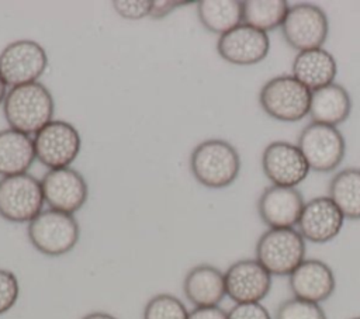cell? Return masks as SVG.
Instances as JSON below:
<instances>
[{
    "label": "cell",
    "instance_id": "8992f818",
    "mask_svg": "<svg viewBox=\"0 0 360 319\" xmlns=\"http://www.w3.org/2000/svg\"><path fill=\"white\" fill-rule=\"evenodd\" d=\"M41 181L28 174L7 176L0 180V216L13 223H30L42 212Z\"/></svg>",
    "mask_w": 360,
    "mask_h": 319
},
{
    "label": "cell",
    "instance_id": "cb8c5ba5",
    "mask_svg": "<svg viewBox=\"0 0 360 319\" xmlns=\"http://www.w3.org/2000/svg\"><path fill=\"white\" fill-rule=\"evenodd\" d=\"M242 6L243 24L266 34L281 28L290 8L284 0H246L242 1Z\"/></svg>",
    "mask_w": 360,
    "mask_h": 319
},
{
    "label": "cell",
    "instance_id": "5bb4252c",
    "mask_svg": "<svg viewBox=\"0 0 360 319\" xmlns=\"http://www.w3.org/2000/svg\"><path fill=\"white\" fill-rule=\"evenodd\" d=\"M217 52L231 65H257L264 60L270 52L269 35L242 22L218 38Z\"/></svg>",
    "mask_w": 360,
    "mask_h": 319
},
{
    "label": "cell",
    "instance_id": "ba28073f",
    "mask_svg": "<svg viewBox=\"0 0 360 319\" xmlns=\"http://www.w3.org/2000/svg\"><path fill=\"white\" fill-rule=\"evenodd\" d=\"M32 139L37 160L49 170L70 167L82 148L79 131L63 119L51 121Z\"/></svg>",
    "mask_w": 360,
    "mask_h": 319
},
{
    "label": "cell",
    "instance_id": "d4e9b609",
    "mask_svg": "<svg viewBox=\"0 0 360 319\" xmlns=\"http://www.w3.org/2000/svg\"><path fill=\"white\" fill-rule=\"evenodd\" d=\"M186 305L172 294H158L152 297L142 313V319H188Z\"/></svg>",
    "mask_w": 360,
    "mask_h": 319
},
{
    "label": "cell",
    "instance_id": "5b68a950",
    "mask_svg": "<svg viewBox=\"0 0 360 319\" xmlns=\"http://www.w3.org/2000/svg\"><path fill=\"white\" fill-rule=\"evenodd\" d=\"M30 243L42 254L59 257L72 252L80 237V226L72 214L44 209L27 228Z\"/></svg>",
    "mask_w": 360,
    "mask_h": 319
},
{
    "label": "cell",
    "instance_id": "d6986e66",
    "mask_svg": "<svg viewBox=\"0 0 360 319\" xmlns=\"http://www.w3.org/2000/svg\"><path fill=\"white\" fill-rule=\"evenodd\" d=\"M291 74L311 91L335 83L338 63L335 56L323 49H309L297 52L291 65Z\"/></svg>",
    "mask_w": 360,
    "mask_h": 319
},
{
    "label": "cell",
    "instance_id": "2e32d148",
    "mask_svg": "<svg viewBox=\"0 0 360 319\" xmlns=\"http://www.w3.org/2000/svg\"><path fill=\"white\" fill-rule=\"evenodd\" d=\"M304 197L297 187L269 185L257 200V214L267 229L294 228L298 223Z\"/></svg>",
    "mask_w": 360,
    "mask_h": 319
},
{
    "label": "cell",
    "instance_id": "ffe728a7",
    "mask_svg": "<svg viewBox=\"0 0 360 319\" xmlns=\"http://www.w3.org/2000/svg\"><path fill=\"white\" fill-rule=\"evenodd\" d=\"M352 105L349 91L339 83H330L311 91L308 115L312 122L338 126L350 117Z\"/></svg>",
    "mask_w": 360,
    "mask_h": 319
},
{
    "label": "cell",
    "instance_id": "52a82bcc",
    "mask_svg": "<svg viewBox=\"0 0 360 319\" xmlns=\"http://www.w3.org/2000/svg\"><path fill=\"white\" fill-rule=\"evenodd\" d=\"M311 170L330 173L343 162L346 141L338 126L309 122L302 128L297 142Z\"/></svg>",
    "mask_w": 360,
    "mask_h": 319
},
{
    "label": "cell",
    "instance_id": "6da1fadb",
    "mask_svg": "<svg viewBox=\"0 0 360 319\" xmlns=\"http://www.w3.org/2000/svg\"><path fill=\"white\" fill-rule=\"evenodd\" d=\"M3 112L11 129L31 136L53 121L55 101L45 84L28 83L8 90Z\"/></svg>",
    "mask_w": 360,
    "mask_h": 319
},
{
    "label": "cell",
    "instance_id": "4fadbf2b",
    "mask_svg": "<svg viewBox=\"0 0 360 319\" xmlns=\"http://www.w3.org/2000/svg\"><path fill=\"white\" fill-rule=\"evenodd\" d=\"M44 200L51 209L75 214L86 204L89 187L84 177L72 167L48 170L42 180Z\"/></svg>",
    "mask_w": 360,
    "mask_h": 319
},
{
    "label": "cell",
    "instance_id": "7c38bea8",
    "mask_svg": "<svg viewBox=\"0 0 360 319\" xmlns=\"http://www.w3.org/2000/svg\"><path fill=\"white\" fill-rule=\"evenodd\" d=\"M224 274L226 297L235 304L262 302L271 289L273 275L256 259L238 260Z\"/></svg>",
    "mask_w": 360,
    "mask_h": 319
},
{
    "label": "cell",
    "instance_id": "f1b7e54d",
    "mask_svg": "<svg viewBox=\"0 0 360 319\" xmlns=\"http://www.w3.org/2000/svg\"><path fill=\"white\" fill-rule=\"evenodd\" d=\"M228 319H273L262 302L235 304L228 311Z\"/></svg>",
    "mask_w": 360,
    "mask_h": 319
},
{
    "label": "cell",
    "instance_id": "e0dca14e",
    "mask_svg": "<svg viewBox=\"0 0 360 319\" xmlns=\"http://www.w3.org/2000/svg\"><path fill=\"white\" fill-rule=\"evenodd\" d=\"M288 285L292 297L322 304L329 299L336 288V278L325 261L319 259H305L290 275Z\"/></svg>",
    "mask_w": 360,
    "mask_h": 319
},
{
    "label": "cell",
    "instance_id": "9a60e30c",
    "mask_svg": "<svg viewBox=\"0 0 360 319\" xmlns=\"http://www.w3.org/2000/svg\"><path fill=\"white\" fill-rule=\"evenodd\" d=\"M345 216L328 195L305 202L298 219V232L311 243L322 245L333 240L342 230Z\"/></svg>",
    "mask_w": 360,
    "mask_h": 319
},
{
    "label": "cell",
    "instance_id": "603a6c76",
    "mask_svg": "<svg viewBox=\"0 0 360 319\" xmlns=\"http://www.w3.org/2000/svg\"><path fill=\"white\" fill-rule=\"evenodd\" d=\"M328 197L340 209L345 219H360V169L347 167L338 171L328 187Z\"/></svg>",
    "mask_w": 360,
    "mask_h": 319
},
{
    "label": "cell",
    "instance_id": "30bf717a",
    "mask_svg": "<svg viewBox=\"0 0 360 319\" xmlns=\"http://www.w3.org/2000/svg\"><path fill=\"white\" fill-rule=\"evenodd\" d=\"M48 67L45 49L32 39H17L0 52V74L10 87L35 83Z\"/></svg>",
    "mask_w": 360,
    "mask_h": 319
},
{
    "label": "cell",
    "instance_id": "8fae6325",
    "mask_svg": "<svg viewBox=\"0 0 360 319\" xmlns=\"http://www.w3.org/2000/svg\"><path fill=\"white\" fill-rule=\"evenodd\" d=\"M262 169L273 185L281 187H297L311 170L298 146L287 141H274L264 148Z\"/></svg>",
    "mask_w": 360,
    "mask_h": 319
},
{
    "label": "cell",
    "instance_id": "836d02e7",
    "mask_svg": "<svg viewBox=\"0 0 360 319\" xmlns=\"http://www.w3.org/2000/svg\"><path fill=\"white\" fill-rule=\"evenodd\" d=\"M352 319H360V316H354V318H352Z\"/></svg>",
    "mask_w": 360,
    "mask_h": 319
},
{
    "label": "cell",
    "instance_id": "1f68e13d",
    "mask_svg": "<svg viewBox=\"0 0 360 319\" xmlns=\"http://www.w3.org/2000/svg\"><path fill=\"white\" fill-rule=\"evenodd\" d=\"M80 319H117L114 315L107 313V312H101V311H96V312H90L87 315H84Z\"/></svg>",
    "mask_w": 360,
    "mask_h": 319
},
{
    "label": "cell",
    "instance_id": "44dd1931",
    "mask_svg": "<svg viewBox=\"0 0 360 319\" xmlns=\"http://www.w3.org/2000/svg\"><path fill=\"white\" fill-rule=\"evenodd\" d=\"M34 139L7 128L0 131V174L3 177L28 173L35 160Z\"/></svg>",
    "mask_w": 360,
    "mask_h": 319
},
{
    "label": "cell",
    "instance_id": "ac0fdd59",
    "mask_svg": "<svg viewBox=\"0 0 360 319\" xmlns=\"http://www.w3.org/2000/svg\"><path fill=\"white\" fill-rule=\"evenodd\" d=\"M183 292L194 306H218L226 297L225 274L211 264L190 268L183 281Z\"/></svg>",
    "mask_w": 360,
    "mask_h": 319
},
{
    "label": "cell",
    "instance_id": "d6a6232c",
    "mask_svg": "<svg viewBox=\"0 0 360 319\" xmlns=\"http://www.w3.org/2000/svg\"><path fill=\"white\" fill-rule=\"evenodd\" d=\"M7 93H8V91H7V83L4 82V79H3L1 74H0V105L4 103Z\"/></svg>",
    "mask_w": 360,
    "mask_h": 319
},
{
    "label": "cell",
    "instance_id": "484cf974",
    "mask_svg": "<svg viewBox=\"0 0 360 319\" xmlns=\"http://www.w3.org/2000/svg\"><path fill=\"white\" fill-rule=\"evenodd\" d=\"M274 319H328L319 304L291 297L283 301L277 309Z\"/></svg>",
    "mask_w": 360,
    "mask_h": 319
},
{
    "label": "cell",
    "instance_id": "277c9868",
    "mask_svg": "<svg viewBox=\"0 0 360 319\" xmlns=\"http://www.w3.org/2000/svg\"><path fill=\"white\" fill-rule=\"evenodd\" d=\"M311 90L292 74H280L267 80L259 91L262 110L273 119L298 122L309 112Z\"/></svg>",
    "mask_w": 360,
    "mask_h": 319
},
{
    "label": "cell",
    "instance_id": "7a4b0ae2",
    "mask_svg": "<svg viewBox=\"0 0 360 319\" xmlns=\"http://www.w3.org/2000/svg\"><path fill=\"white\" fill-rule=\"evenodd\" d=\"M190 171L207 188H226L239 176L240 156L224 139H205L190 153Z\"/></svg>",
    "mask_w": 360,
    "mask_h": 319
},
{
    "label": "cell",
    "instance_id": "4dcf8cb0",
    "mask_svg": "<svg viewBox=\"0 0 360 319\" xmlns=\"http://www.w3.org/2000/svg\"><path fill=\"white\" fill-rule=\"evenodd\" d=\"M188 319H228V312L218 306H198L188 312Z\"/></svg>",
    "mask_w": 360,
    "mask_h": 319
},
{
    "label": "cell",
    "instance_id": "4316f807",
    "mask_svg": "<svg viewBox=\"0 0 360 319\" xmlns=\"http://www.w3.org/2000/svg\"><path fill=\"white\" fill-rule=\"evenodd\" d=\"M20 282L10 270L0 268V315L8 312L18 301Z\"/></svg>",
    "mask_w": 360,
    "mask_h": 319
},
{
    "label": "cell",
    "instance_id": "83f0119b",
    "mask_svg": "<svg viewBox=\"0 0 360 319\" xmlns=\"http://www.w3.org/2000/svg\"><path fill=\"white\" fill-rule=\"evenodd\" d=\"M112 7L125 20H142L150 14L152 0H115Z\"/></svg>",
    "mask_w": 360,
    "mask_h": 319
},
{
    "label": "cell",
    "instance_id": "7402d4cb",
    "mask_svg": "<svg viewBox=\"0 0 360 319\" xmlns=\"http://www.w3.org/2000/svg\"><path fill=\"white\" fill-rule=\"evenodd\" d=\"M197 15L205 30L221 37L243 22V6L239 0H201Z\"/></svg>",
    "mask_w": 360,
    "mask_h": 319
},
{
    "label": "cell",
    "instance_id": "f546056e",
    "mask_svg": "<svg viewBox=\"0 0 360 319\" xmlns=\"http://www.w3.org/2000/svg\"><path fill=\"white\" fill-rule=\"evenodd\" d=\"M187 4L186 1H172V0H152V8H150V18L159 20L169 15L173 10H176L179 6Z\"/></svg>",
    "mask_w": 360,
    "mask_h": 319
},
{
    "label": "cell",
    "instance_id": "9c48e42d",
    "mask_svg": "<svg viewBox=\"0 0 360 319\" xmlns=\"http://www.w3.org/2000/svg\"><path fill=\"white\" fill-rule=\"evenodd\" d=\"M281 34L284 41L298 52L322 48L329 35L328 15L316 4H294L288 8Z\"/></svg>",
    "mask_w": 360,
    "mask_h": 319
},
{
    "label": "cell",
    "instance_id": "3957f363",
    "mask_svg": "<svg viewBox=\"0 0 360 319\" xmlns=\"http://www.w3.org/2000/svg\"><path fill=\"white\" fill-rule=\"evenodd\" d=\"M307 240L295 228H273L260 235L255 259L271 275H290L307 257Z\"/></svg>",
    "mask_w": 360,
    "mask_h": 319
}]
</instances>
